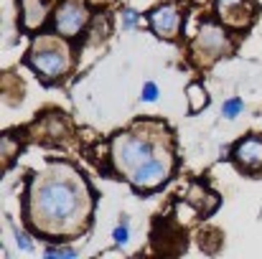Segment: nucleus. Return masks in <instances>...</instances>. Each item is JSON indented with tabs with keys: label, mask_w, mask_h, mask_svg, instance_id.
Returning <instances> with one entry per match:
<instances>
[{
	"label": "nucleus",
	"mask_w": 262,
	"mask_h": 259,
	"mask_svg": "<svg viewBox=\"0 0 262 259\" xmlns=\"http://www.w3.org/2000/svg\"><path fill=\"white\" fill-rule=\"evenodd\" d=\"M87 203L77 183L67 178H36L28 191V219L49 234L77 231L84 224Z\"/></svg>",
	"instance_id": "f257e3e1"
},
{
	"label": "nucleus",
	"mask_w": 262,
	"mask_h": 259,
	"mask_svg": "<svg viewBox=\"0 0 262 259\" xmlns=\"http://www.w3.org/2000/svg\"><path fill=\"white\" fill-rule=\"evenodd\" d=\"M150 158H153V148H150L148 140H140V137H133V135H117L112 140V160H115L117 171L133 175Z\"/></svg>",
	"instance_id": "f03ea898"
},
{
	"label": "nucleus",
	"mask_w": 262,
	"mask_h": 259,
	"mask_svg": "<svg viewBox=\"0 0 262 259\" xmlns=\"http://www.w3.org/2000/svg\"><path fill=\"white\" fill-rule=\"evenodd\" d=\"M28 64L43 77V79H59L67 69H69V51L54 46V43H43L31 49L28 54Z\"/></svg>",
	"instance_id": "7ed1b4c3"
},
{
	"label": "nucleus",
	"mask_w": 262,
	"mask_h": 259,
	"mask_svg": "<svg viewBox=\"0 0 262 259\" xmlns=\"http://www.w3.org/2000/svg\"><path fill=\"white\" fill-rule=\"evenodd\" d=\"M89 20L87 8L82 3H74V0H67L56 8V15H54V26H56V33H61L64 38H72L77 36Z\"/></svg>",
	"instance_id": "20e7f679"
},
{
	"label": "nucleus",
	"mask_w": 262,
	"mask_h": 259,
	"mask_svg": "<svg viewBox=\"0 0 262 259\" xmlns=\"http://www.w3.org/2000/svg\"><path fill=\"white\" fill-rule=\"evenodd\" d=\"M168 173H171V158H150L145 166H140L130 175V180L138 191H153L168 178Z\"/></svg>",
	"instance_id": "39448f33"
},
{
	"label": "nucleus",
	"mask_w": 262,
	"mask_h": 259,
	"mask_svg": "<svg viewBox=\"0 0 262 259\" xmlns=\"http://www.w3.org/2000/svg\"><path fill=\"white\" fill-rule=\"evenodd\" d=\"M196 46H199L206 56H211V59H216V56H222L224 51H229V41H227L224 31H222L219 26H214V23H204Z\"/></svg>",
	"instance_id": "423d86ee"
},
{
	"label": "nucleus",
	"mask_w": 262,
	"mask_h": 259,
	"mask_svg": "<svg viewBox=\"0 0 262 259\" xmlns=\"http://www.w3.org/2000/svg\"><path fill=\"white\" fill-rule=\"evenodd\" d=\"M150 26L156 31V36L161 38H176L178 26H181V15L173 5H161L150 13Z\"/></svg>",
	"instance_id": "0eeeda50"
},
{
	"label": "nucleus",
	"mask_w": 262,
	"mask_h": 259,
	"mask_svg": "<svg viewBox=\"0 0 262 259\" xmlns=\"http://www.w3.org/2000/svg\"><path fill=\"white\" fill-rule=\"evenodd\" d=\"M216 13L229 26H247L252 18V5L247 0H216Z\"/></svg>",
	"instance_id": "6e6552de"
},
{
	"label": "nucleus",
	"mask_w": 262,
	"mask_h": 259,
	"mask_svg": "<svg viewBox=\"0 0 262 259\" xmlns=\"http://www.w3.org/2000/svg\"><path fill=\"white\" fill-rule=\"evenodd\" d=\"M234 160L245 171H257L262 168V140L260 137H247L234 148Z\"/></svg>",
	"instance_id": "1a4fd4ad"
},
{
	"label": "nucleus",
	"mask_w": 262,
	"mask_h": 259,
	"mask_svg": "<svg viewBox=\"0 0 262 259\" xmlns=\"http://www.w3.org/2000/svg\"><path fill=\"white\" fill-rule=\"evenodd\" d=\"M46 0H20V15H23V26L28 31H36L43 26L46 20Z\"/></svg>",
	"instance_id": "9d476101"
},
{
	"label": "nucleus",
	"mask_w": 262,
	"mask_h": 259,
	"mask_svg": "<svg viewBox=\"0 0 262 259\" xmlns=\"http://www.w3.org/2000/svg\"><path fill=\"white\" fill-rule=\"evenodd\" d=\"M188 97H191V112H199V109L206 104V91H204L199 84L188 86Z\"/></svg>",
	"instance_id": "9b49d317"
},
{
	"label": "nucleus",
	"mask_w": 262,
	"mask_h": 259,
	"mask_svg": "<svg viewBox=\"0 0 262 259\" xmlns=\"http://www.w3.org/2000/svg\"><path fill=\"white\" fill-rule=\"evenodd\" d=\"M242 107H245V104H242L239 99H229V102L224 104V117H237V114L242 112Z\"/></svg>",
	"instance_id": "f8f14e48"
},
{
	"label": "nucleus",
	"mask_w": 262,
	"mask_h": 259,
	"mask_svg": "<svg viewBox=\"0 0 262 259\" xmlns=\"http://www.w3.org/2000/svg\"><path fill=\"white\" fill-rule=\"evenodd\" d=\"M74 254H77V252H74V249H69V247H49V249H46V257H74Z\"/></svg>",
	"instance_id": "ddd939ff"
},
{
	"label": "nucleus",
	"mask_w": 262,
	"mask_h": 259,
	"mask_svg": "<svg viewBox=\"0 0 262 259\" xmlns=\"http://www.w3.org/2000/svg\"><path fill=\"white\" fill-rule=\"evenodd\" d=\"M15 242H18V247L23 249V252H31L33 247H31V242H28V237L20 231V229H15Z\"/></svg>",
	"instance_id": "4468645a"
},
{
	"label": "nucleus",
	"mask_w": 262,
	"mask_h": 259,
	"mask_svg": "<svg viewBox=\"0 0 262 259\" xmlns=\"http://www.w3.org/2000/svg\"><path fill=\"white\" fill-rule=\"evenodd\" d=\"M156 97H158V86H156V84H150V82H148V84L143 86V99H145V102H153Z\"/></svg>",
	"instance_id": "2eb2a0df"
},
{
	"label": "nucleus",
	"mask_w": 262,
	"mask_h": 259,
	"mask_svg": "<svg viewBox=\"0 0 262 259\" xmlns=\"http://www.w3.org/2000/svg\"><path fill=\"white\" fill-rule=\"evenodd\" d=\"M115 242H117V244H125V242H127V226H125V224L115 229Z\"/></svg>",
	"instance_id": "dca6fc26"
},
{
	"label": "nucleus",
	"mask_w": 262,
	"mask_h": 259,
	"mask_svg": "<svg viewBox=\"0 0 262 259\" xmlns=\"http://www.w3.org/2000/svg\"><path fill=\"white\" fill-rule=\"evenodd\" d=\"M135 20H138V13H135V10H125V26H127V28H133V26H135Z\"/></svg>",
	"instance_id": "f3484780"
}]
</instances>
